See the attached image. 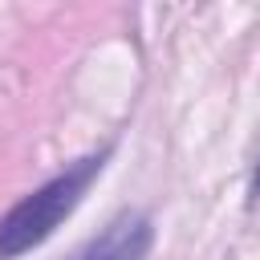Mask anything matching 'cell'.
Returning a JSON list of instances; mask_svg holds the SVG:
<instances>
[{
    "label": "cell",
    "instance_id": "cell-3",
    "mask_svg": "<svg viewBox=\"0 0 260 260\" xmlns=\"http://www.w3.org/2000/svg\"><path fill=\"white\" fill-rule=\"evenodd\" d=\"M252 203H260V167H256V175H252Z\"/></svg>",
    "mask_w": 260,
    "mask_h": 260
},
{
    "label": "cell",
    "instance_id": "cell-1",
    "mask_svg": "<svg viewBox=\"0 0 260 260\" xmlns=\"http://www.w3.org/2000/svg\"><path fill=\"white\" fill-rule=\"evenodd\" d=\"M102 162H106V154H89V158L73 162L69 171L53 175L49 183H41L20 203H12L0 215V256L4 260H16V256L32 252L37 244H45L57 232V223L81 203V195L93 183V175L102 171Z\"/></svg>",
    "mask_w": 260,
    "mask_h": 260
},
{
    "label": "cell",
    "instance_id": "cell-2",
    "mask_svg": "<svg viewBox=\"0 0 260 260\" xmlns=\"http://www.w3.org/2000/svg\"><path fill=\"white\" fill-rule=\"evenodd\" d=\"M154 228L142 211H122L98 240H89L73 260H146Z\"/></svg>",
    "mask_w": 260,
    "mask_h": 260
}]
</instances>
